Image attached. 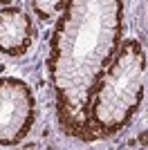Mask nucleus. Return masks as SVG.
Here are the masks:
<instances>
[{
    "mask_svg": "<svg viewBox=\"0 0 148 150\" xmlns=\"http://www.w3.org/2000/svg\"><path fill=\"white\" fill-rule=\"evenodd\" d=\"M123 0H65L49 43V81L56 121L68 137L90 141V94L119 52Z\"/></svg>",
    "mask_w": 148,
    "mask_h": 150,
    "instance_id": "nucleus-1",
    "label": "nucleus"
},
{
    "mask_svg": "<svg viewBox=\"0 0 148 150\" xmlns=\"http://www.w3.org/2000/svg\"><path fill=\"white\" fill-rule=\"evenodd\" d=\"M148 81L146 52L137 40H121L112 63L99 76L88 103L90 141L115 137L132 121Z\"/></svg>",
    "mask_w": 148,
    "mask_h": 150,
    "instance_id": "nucleus-2",
    "label": "nucleus"
},
{
    "mask_svg": "<svg viewBox=\"0 0 148 150\" xmlns=\"http://www.w3.org/2000/svg\"><path fill=\"white\" fill-rule=\"evenodd\" d=\"M36 121V101L29 85L16 76H0V146H16Z\"/></svg>",
    "mask_w": 148,
    "mask_h": 150,
    "instance_id": "nucleus-3",
    "label": "nucleus"
},
{
    "mask_svg": "<svg viewBox=\"0 0 148 150\" xmlns=\"http://www.w3.org/2000/svg\"><path fill=\"white\" fill-rule=\"evenodd\" d=\"M34 43V23L20 7L0 9V52L5 56H23Z\"/></svg>",
    "mask_w": 148,
    "mask_h": 150,
    "instance_id": "nucleus-4",
    "label": "nucleus"
},
{
    "mask_svg": "<svg viewBox=\"0 0 148 150\" xmlns=\"http://www.w3.org/2000/svg\"><path fill=\"white\" fill-rule=\"evenodd\" d=\"M65 0H31V9L41 20H52L63 11Z\"/></svg>",
    "mask_w": 148,
    "mask_h": 150,
    "instance_id": "nucleus-5",
    "label": "nucleus"
},
{
    "mask_svg": "<svg viewBox=\"0 0 148 150\" xmlns=\"http://www.w3.org/2000/svg\"><path fill=\"white\" fill-rule=\"evenodd\" d=\"M5 2H11V0H0V5H5Z\"/></svg>",
    "mask_w": 148,
    "mask_h": 150,
    "instance_id": "nucleus-6",
    "label": "nucleus"
}]
</instances>
